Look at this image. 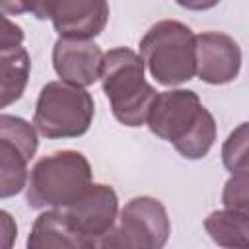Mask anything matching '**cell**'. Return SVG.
<instances>
[{
	"mask_svg": "<svg viewBox=\"0 0 249 249\" xmlns=\"http://www.w3.org/2000/svg\"><path fill=\"white\" fill-rule=\"evenodd\" d=\"M222 163L231 173L249 169V121L237 124L224 140Z\"/></svg>",
	"mask_w": 249,
	"mask_h": 249,
	"instance_id": "16",
	"label": "cell"
},
{
	"mask_svg": "<svg viewBox=\"0 0 249 249\" xmlns=\"http://www.w3.org/2000/svg\"><path fill=\"white\" fill-rule=\"evenodd\" d=\"M93 185L88 158L76 150H60L41 158L29 171L25 198L35 210H64Z\"/></svg>",
	"mask_w": 249,
	"mask_h": 249,
	"instance_id": "2",
	"label": "cell"
},
{
	"mask_svg": "<svg viewBox=\"0 0 249 249\" xmlns=\"http://www.w3.org/2000/svg\"><path fill=\"white\" fill-rule=\"evenodd\" d=\"M72 228L84 237H95L111 230L119 216V198L113 187L93 183L89 191L72 206L62 210Z\"/></svg>",
	"mask_w": 249,
	"mask_h": 249,
	"instance_id": "9",
	"label": "cell"
},
{
	"mask_svg": "<svg viewBox=\"0 0 249 249\" xmlns=\"http://www.w3.org/2000/svg\"><path fill=\"white\" fill-rule=\"evenodd\" d=\"M23 10L33 12L39 19H51L60 39L91 41L109 19L105 0H39L23 2Z\"/></svg>",
	"mask_w": 249,
	"mask_h": 249,
	"instance_id": "6",
	"label": "cell"
},
{
	"mask_svg": "<svg viewBox=\"0 0 249 249\" xmlns=\"http://www.w3.org/2000/svg\"><path fill=\"white\" fill-rule=\"evenodd\" d=\"M140 56L161 86H179L196 74V35L177 19L154 23L140 41Z\"/></svg>",
	"mask_w": 249,
	"mask_h": 249,
	"instance_id": "4",
	"label": "cell"
},
{
	"mask_svg": "<svg viewBox=\"0 0 249 249\" xmlns=\"http://www.w3.org/2000/svg\"><path fill=\"white\" fill-rule=\"evenodd\" d=\"M0 218H2V231H4V245H2V249H12V243H14V239H16L18 228H16L12 216H10L6 210L0 212Z\"/></svg>",
	"mask_w": 249,
	"mask_h": 249,
	"instance_id": "19",
	"label": "cell"
},
{
	"mask_svg": "<svg viewBox=\"0 0 249 249\" xmlns=\"http://www.w3.org/2000/svg\"><path fill=\"white\" fill-rule=\"evenodd\" d=\"M224 208L249 218V169L231 173L222 191Z\"/></svg>",
	"mask_w": 249,
	"mask_h": 249,
	"instance_id": "17",
	"label": "cell"
},
{
	"mask_svg": "<svg viewBox=\"0 0 249 249\" xmlns=\"http://www.w3.org/2000/svg\"><path fill=\"white\" fill-rule=\"evenodd\" d=\"M119 226L134 249H163L171 233L167 210L154 196L130 198L119 214Z\"/></svg>",
	"mask_w": 249,
	"mask_h": 249,
	"instance_id": "7",
	"label": "cell"
},
{
	"mask_svg": "<svg viewBox=\"0 0 249 249\" xmlns=\"http://www.w3.org/2000/svg\"><path fill=\"white\" fill-rule=\"evenodd\" d=\"M0 140H6L10 144H14L29 160L35 156L37 146H39L37 128L33 124H29L25 119L6 115V113L0 115Z\"/></svg>",
	"mask_w": 249,
	"mask_h": 249,
	"instance_id": "15",
	"label": "cell"
},
{
	"mask_svg": "<svg viewBox=\"0 0 249 249\" xmlns=\"http://www.w3.org/2000/svg\"><path fill=\"white\" fill-rule=\"evenodd\" d=\"M23 31L12 23L6 16L2 18V39H0V68H2V109L18 101L29 80V54L21 45Z\"/></svg>",
	"mask_w": 249,
	"mask_h": 249,
	"instance_id": "11",
	"label": "cell"
},
{
	"mask_svg": "<svg viewBox=\"0 0 249 249\" xmlns=\"http://www.w3.org/2000/svg\"><path fill=\"white\" fill-rule=\"evenodd\" d=\"M84 249H134V245L121 226H113L101 235L84 239Z\"/></svg>",
	"mask_w": 249,
	"mask_h": 249,
	"instance_id": "18",
	"label": "cell"
},
{
	"mask_svg": "<svg viewBox=\"0 0 249 249\" xmlns=\"http://www.w3.org/2000/svg\"><path fill=\"white\" fill-rule=\"evenodd\" d=\"M93 115L95 103L88 89L56 80L43 86L35 105L33 126L45 138H78L89 130Z\"/></svg>",
	"mask_w": 249,
	"mask_h": 249,
	"instance_id": "5",
	"label": "cell"
},
{
	"mask_svg": "<svg viewBox=\"0 0 249 249\" xmlns=\"http://www.w3.org/2000/svg\"><path fill=\"white\" fill-rule=\"evenodd\" d=\"M146 124L187 160L204 158L216 140V121L193 89L160 91Z\"/></svg>",
	"mask_w": 249,
	"mask_h": 249,
	"instance_id": "1",
	"label": "cell"
},
{
	"mask_svg": "<svg viewBox=\"0 0 249 249\" xmlns=\"http://www.w3.org/2000/svg\"><path fill=\"white\" fill-rule=\"evenodd\" d=\"M29 158L14 144L0 140V196L8 198L18 195L25 185Z\"/></svg>",
	"mask_w": 249,
	"mask_h": 249,
	"instance_id": "14",
	"label": "cell"
},
{
	"mask_svg": "<svg viewBox=\"0 0 249 249\" xmlns=\"http://www.w3.org/2000/svg\"><path fill=\"white\" fill-rule=\"evenodd\" d=\"M210 239L222 249H249V218L228 208L214 210L204 220Z\"/></svg>",
	"mask_w": 249,
	"mask_h": 249,
	"instance_id": "13",
	"label": "cell"
},
{
	"mask_svg": "<svg viewBox=\"0 0 249 249\" xmlns=\"http://www.w3.org/2000/svg\"><path fill=\"white\" fill-rule=\"evenodd\" d=\"M103 56L105 53L93 41L58 37L53 47V68L62 82L86 89L101 78Z\"/></svg>",
	"mask_w": 249,
	"mask_h": 249,
	"instance_id": "10",
	"label": "cell"
},
{
	"mask_svg": "<svg viewBox=\"0 0 249 249\" xmlns=\"http://www.w3.org/2000/svg\"><path fill=\"white\" fill-rule=\"evenodd\" d=\"M241 49L237 41L220 31L196 35V76L212 86L230 84L239 76Z\"/></svg>",
	"mask_w": 249,
	"mask_h": 249,
	"instance_id": "8",
	"label": "cell"
},
{
	"mask_svg": "<svg viewBox=\"0 0 249 249\" xmlns=\"http://www.w3.org/2000/svg\"><path fill=\"white\" fill-rule=\"evenodd\" d=\"M25 249H84V237L62 210H47L35 218Z\"/></svg>",
	"mask_w": 249,
	"mask_h": 249,
	"instance_id": "12",
	"label": "cell"
},
{
	"mask_svg": "<svg viewBox=\"0 0 249 249\" xmlns=\"http://www.w3.org/2000/svg\"><path fill=\"white\" fill-rule=\"evenodd\" d=\"M144 66L142 56L128 47H115L103 56L101 88L115 119L124 126L144 124L160 93L146 82Z\"/></svg>",
	"mask_w": 249,
	"mask_h": 249,
	"instance_id": "3",
	"label": "cell"
}]
</instances>
